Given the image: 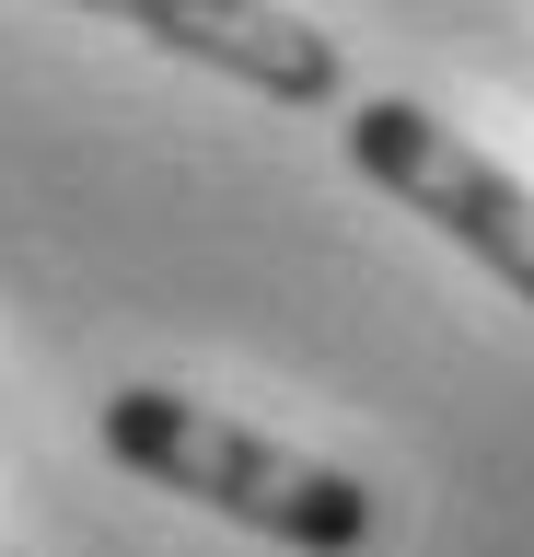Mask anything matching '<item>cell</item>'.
I'll use <instances>...</instances> for the list:
<instances>
[{
    "mask_svg": "<svg viewBox=\"0 0 534 557\" xmlns=\"http://www.w3.org/2000/svg\"><path fill=\"white\" fill-rule=\"evenodd\" d=\"M94 430H105V453L128 465V476L175 487V499H198V511H221V522H245V534H268V546H302V557L372 546V487H360L349 465H314V453L268 442V430L198 407V395L116 383Z\"/></svg>",
    "mask_w": 534,
    "mask_h": 557,
    "instance_id": "1",
    "label": "cell"
},
{
    "mask_svg": "<svg viewBox=\"0 0 534 557\" xmlns=\"http://www.w3.org/2000/svg\"><path fill=\"white\" fill-rule=\"evenodd\" d=\"M59 12H94V24L151 35L163 59H198L221 82H245L268 104H337V35L302 24L290 0H59Z\"/></svg>",
    "mask_w": 534,
    "mask_h": 557,
    "instance_id": "3",
    "label": "cell"
},
{
    "mask_svg": "<svg viewBox=\"0 0 534 557\" xmlns=\"http://www.w3.org/2000/svg\"><path fill=\"white\" fill-rule=\"evenodd\" d=\"M349 163L372 174L395 209H419L442 244H464L511 302H534V186L523 174H499L476 139H454L430 104H407V94L349 104Z\"/></svg>",
    "mask_w": 534,
    "mask_h": 557,
    "instance_id": "2",
    "label": "cell"
}]
</instances>
